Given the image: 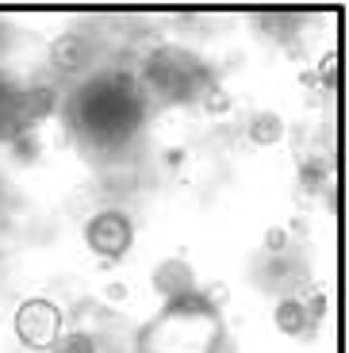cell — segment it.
Listing matches in <instances>:
<instances>
[{
  "label": "cell",
  "mask_w": 349,
  "mask_h": 353,
  "mask_svg": "<svg viewBox=\"0 0 349 353\" xmlns=\"http://www.w3.org/2000/svg\"><path fill=\"white\" fill-rule=\"evenodd\" d=\"M16 334L27 350H50L61 334V311L50 300H23L16 311Z\"/></svg>",
  "instance_id": "cell-3"
},
{
  "label": "cell",
  "mask_w": 349,
  "mask_h": 353,
  "mask_svg": "<svg viewBox=\"0 0 349 353\" xmlns=\"http://www.w3.org/2000/svg\"><path fill=\"white\" fill-rule=\"evenodd\" d=\"M58 108V92L50 85H31V88H16V119L23 131L39 127L43 119H50Z\"/></svg>",
  "instance_id": "cell-5"
},
{
  "label": "cell",
  "mask_w": 349,
  "mask_h": 353,
  "mask_svg": "<svg viewBox=\"0 0 349 353\" xmlns=\"http://www.w3.org/2000/svg\"><path fill=\"white\" fill-rule=\"evenodd\" d=\"M284 139V119L277 112H257L250 119V142L253 146H277Z\"/></svg>",
  "instance_id": "cell-9"
},
{
  "label": "cell",
  "mask_w": 349,
  "mask_h": 353,
  "mask_svg": "<svg viewBox=\"0 0 349 353\" xmlns=\"http://www.w3.org/2000/svg\"><path fill=\"white\" fill-rule=\"evenodd\" d=\"M154 288L166 296V300H181L188 292H196V276H192V265L181 261V257H169L154 269Z\"/></svg>",
  "instance_id": "cell-6"
},
{
  "label": "cell",
  "mask_w": 349,
  "mask_h": 353,
  "mask_svg": "<svg viewBox=\"0 0 349 353\" xmlns=\"http://www.w3.org/2000/svg\"><path fill=\"white\" fill-rule=\"evenodd\" d=\"M326 176H330V169H326L323 158H307L303 165H299V185H303L307 192H319V188L326 185Z\"/></svg>",
  "instance_id": "cell-12"
},
{
  "label": "cell",
  "mask_w": 349,
  "mask_h": 353,
  "mask_svg": "<svg viewBox=\"0 0 349 353\" xmlns=\"http://www.w3.org/2000/svg\"><path fill=\"white\" fill-rule=\"evenodd\" d=\"M146 85H154L169 100H188L208 81H203V70L196 65L192 54L177 50V46H161L146 58Z\"/></svg>",
  "instance_id": "cell-2"
},
{
  "label": "cell",
  "mask_w": 349,
  "mask_h": 353,
  "mask_svg": "<svg viewBox=\"0 0 349 353\" xmlns=\"http://www.w3.org/2000/svg\"><path fill=\"white\" fill-rule=\"evenodd\" d=\"M77 123L88 134H100V139H123L142 123V100L134 92V85L119 73L112 77H100L77 97Z\"/></svg>",
  "instance_id": "cell-1"
},
{
  "label": "cell",
  "mask_w": 349,
  "mask_h": 353,
  "mask_svg": "<svg viewBox=\"0 0 349 353\" xmlns=\"http://www.w3.org/2000/svg\"><path fill=\"white\" fill-rule=\"evenodd\" d=\"M303 307H307V319H311V323H323L326 319V296L323 292H315L311 303H303Z\"/></svg>",
  "instance_id": "cell-15"
},
{
  "label": "cell",
  "mask_w": 349,
  "mask_h": 353,
  "mask_svg": "<svg viewBox=\"0 0 349 353\" xmlns=\"http://www.w3.org/2000/svg\"><path fill=\"white\" fill-rule=\"evenodd\" d=\"M284 242H288L284 227H269V234H265V250H269V254H280V250H284Z\"/></svg>",
  "instance_id": "cell-16"
},
{
  "label": "cell",
  "mask_w": 349,
  "mask_h": 353,
  "mask_svg": "<svg viewBox=\"0 0 349 353\" xmlns=\"http://www.w3.org/2000/svg\"><path fill=\"white\" fill-rule=\"evenodd\" d=\"M19 134H23V127L16 119V88L4 85L0 88V142H12Z\"/></svg>",
  "instance_id": "cell-10"
},
{
  "label": "cell",
  "mask_w": 349,
  "mask_h": 353,
  "mask_svg": "<svg viewBox=\"0 0 349 353\" xmlns=\"http://www.w3.org/2000/svg\"><path fill=\"white\" fill-rule=\"evenodd\" d=\"M88 43L81 35H58L54 39V46H50V62H54V70H61V73H77V70H85L88 65Z\"/></svg>",
  "instance_id": "cell-7"
},
{
  "label": "cell",
  "mask_w": 349,
  "mask_h": 353,
  "mask_svg": "<svg viewBox=\"0 0 349 353\" xmlns=\"http://www.w3.org/2000/svg\"><path fill=\"white\" fill-rule=\"evenodd\" d=\"M50 353H97V338L85 330H70V334H58Z\"/></svg>",
  "instance_id": "cell-11"
},
{
  "label": "cell",
  "mask_w": 349,
  "mask_h": 353,
  "mask_svg": "<svg viewBox=\"0 0 349 353\" xmlns=\"http://www.w3.org/2000/svg\"><path fill=\"white\" fill-rule=\"evenodd\" d=\"M200 104H203V112H208V115H227L230 112V92L223 85H203Z\"/></svg>",
  "instance_id": "cell-13"
},
{
  "label": "cell",
  "mask_w": 349,
  "mask_h": 353,
  "mask_svg": "<svg viewBox=\"0 0 349 353\" xmlns=\"http://www.w3.org/2000/svg\"><path fill=\"white\" fill-rule=\"evenodd\" d=\"M315 81L323 88H338V81H341V58H338V50H326L323 54V62H319V70H315Z\"/></svg>",
  "instance_id": "cell-14"
},
{
  "label": "cell",
  "mask_w": 349,
  "mask_h": 353,
  "mask_svg": "<svg viewBox=\"0 0 349 353\" xmlns=\"http://www.w3.org/2000/svg\"><path fill=\"white\" fill-rule=\"evenodd\" d=\"M85 242H88L92 254L115 261V257H123L127 250L134 246V227H131V219H127L123 212H100V215L88 219Z\"/></svg>",
  "instance_id": "cell-4"
},
{
  "label": "cell",
  "mask_w": 349,
  "mask_h": 353,
  "mask_svg": "<svg viewBox=\"0 0 349 353\" xmlns=\"http://www.w3.org/2000/svg\"><path fill=\"white\" fill-rule=\"evenodd\" d=\"M272 323H277L280 334H303L307 327H311V319H307V307L299 300H280L277 307H272Z\"/></svg>",
  "instance_id": "cell-8"
},
{
  "label": "cell",
  "mask_w": 349,
  "mask_h": 353,
  "mask_svg": "<svg viewBox=\"0 0 349 353\" xmlns=\"http://www.w3.org/2000/svg\"><path fill=\"white\" fill-rule=\"evenodd\" d=\"M299 85H303V88H315V85H319V81H315V70H303V73H299Z\"/></svg>",
  "instance_id": "cell-17"
}]
</instances>
